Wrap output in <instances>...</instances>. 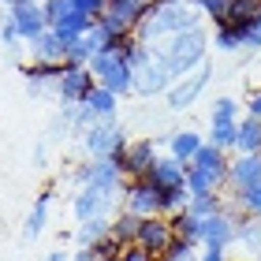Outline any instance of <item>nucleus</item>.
I'll list each match as a JSON object with an SVG mask.
<instances>
[{"label": "nucleus", "mask_w": 261, "mask_h": 261, "mask_svg": "<svg viewBox=\"0 0 261 261\" xmlns=\"http://www.w3.org/2000/svg\"><path fill=\"white\" fill-rule=\"evenodd\" d=\"M246 116H250V120H261V86L246 97Z\"/></svg>", "instance_id": "42"}, {"label": "nucleus", "mask_w": 261, "mask_h": 261, "mask_svg": "<svg viewBox=\"0 0 261 261\" xmlns=\"http://www.w3.org/2000/svg\"><path fill=\"white\" fill-rule=\"evenodd\" d=\"M90 27H93V15H86V11H82V8L75 4V8H71V11H67V15H64L60 22H56L53 30H56V34H60V38L71 45V41H79Z\"/></svg>", "instance_id": "20"}, {"label": "nucleus", "mask_w": 261, "mask_h": 261, "mask_svg": "<svg viewBox=\"0 0 261 261\" xmlns=\"http://www.w3.org/2000/svg\"><path fill=\"white\" fill-rule=\"evenodd\" d=\"M261 19V0H231L228 22H257Z\"/></svg>", "instance_id": "28"}, {"label": "nucleus", "mask_w": 261, "mask_h": 261, "mask_svg": "<svg viewBox=\"0 0 261 261\" xmlns=\"http://www.w3.org/2000/svg\"><path fill=\"white\" fill-rule=\"evenodd\" d=\"M49 201H53V191H41L38 201H34L30 217H27V224H22V239H27V243H34V239L45 231V220H49Z\"/></svg>", "instance_id": "21"}, {"label": "nucleus", "mask_w": 261, "mask_h": 261, "mask_svg": "<svg viewBox=\"0 0 261 261\" xmlns=\"http://www.w3.org/2000/svg\"><path fill=\"white\" fill-rule=\"evenodd\" d=\"M228 168H231V157L224 149H217L213 142H205L194 161H191V172H187V191L191 198L198 194H220L228 187Z\"/></svg>", "instance_id": "3"}, {"label": "nucleus", "mask_w": 261, "mask_h": 261, "mask_svg": "<svg viewBox=\"0 0 261 261\" xmlns=\"http://www.w3.org/2000/svg\"><path fill=\"white\" fill-rule=\"evenodd\" d=\"M201 146H205V138H201L198 130H191V127L172 130V135H168V153H172L175 161H187V164H191V161H194V153H198Z\"/></svg>", "instance_id": "19"}, {"label": "nucleus", "mask_w": 261, "mask_h": 261, "mask_svg": "<svg viewBox=\"0 0 261 261\" xmlns=\"http://www.w3.org/2000/svg\"><path fill=\"white\" fill-rule=\"evenodd\" d=\"M172 239H175L172 217H142L135 246H142V250H149L153 257H161V254H164V250L172 246Z\"/></svg>", "instance_id": "9"}, {"label": "nucleus", "mask_w": 261, "mask_h": 261, "mask_svg": "<svg viewBox=\"0 0 261 261\" xmlns=\"http://www.w3.org/2000/svg\"><path fill=\"white\" fill-rule=\"evenodd\" d=\"M257 183H261V153H239V157L231 161V168H228L231 194L250 191V187H257Z\"/></svg>", "instance_id": "13"}, {"label": "nucleus", "mask_w": 261, "mask_h": 261, "mask_svg": "<svg viewBox=\"0 0 261 261\" xmlns=\"http://www.w3.org/2000/svg\"><path fill=\"white\" fill-rule=\"evenodd\" d=\"M116 261H157V257H153L149 250H142V246H123V254Z\"/></svg>", "instance_id": "40"}, {"label": "nucleus", "mask_w": 261, "mask_h": 261, "mask_svg": "<svg viewBox=\"0 0 261 261\" xmlns=\"http://www.w3.org/2000/svg\"><path fill=\"white\" fill-rule=\"evenodd\" d=\"M82 116H86V123H93V120H116V109H120V97L109 90V86H93L86 97H82Z\"/></svg>", "instance_id": "15"}, {"label": "nucleus", "mask_w": 261, "mask_h": 261, "mask_svg": "<svg viewBox=\"0 0 261 261\" xmlns=\"http://www.w3.org/2000/svg\"><path fill=\"white\" fill-rule=\"evenodd\" d=\"M205 86H209V67H198V71H191L187 79H179L175 86L168 90V109L172 112H183V109H191V105L205 93Z\"/></svg>", "instance_id": "11"}, {"label": "nucleus", "mask_w": 261, "mask_h": 261, "mask_svg": "<svg viewBox=\"0 0 261 261\" xmlns=\"http://www.w3.org/2000/svg\"><path fill=\"white\" fill-rule=\"evenodd\" d=\"M217 120L239 123V101H235V97H217V101H213V112H209V123H217Z\"/></svg>", "instance_id": "32"}, {"label": "nucleus", "mask_w": 261, "mask_h": 261, "mask_svg": "<svg viewBox=\"0 0 261 261\" xmlns=\"http://www.w3.org/2000/svg\"><path fill=\"white\" fill-rule=\"evenodd\" d=\"M123 209L135 217H164V191L149 179H130L123 187Z\"/></svg>", "instance_id": "7"}, {"label": "nucleus", "mask_w": 261, "mask_h": 261, "mask_svg": "<svg viewBox=\"0 0 261 261\" xmlns=\"http://www.w3.org/2000/svg\"><path fill=\"white\" fill-rule=\"evenodd\" d=\"M209 41H213V49H220V53H235V49H243V45H239V30H235L231 22H217Z\"/></svg>", "instance_id": "26"}, {"label": "nucleus", "mask_w": 261, "mask_h": 261, "mask_svg": "<svg viewBox=\"0 0 261 261\" xmlns=\"http://www.w3.org/2000/svg\"><path fill=\"white\" fill-rule=\"evenodd\" d=\"M194 246H198V243H191V239H179V235H175V239H172V246H168V250H164L157 261H194Z\"/></svg>", "instance_id": "34"}, {"label": "nucleus", "mask_w": 261, "mask_h": 261, "mask_svg": "<svg viewBox=\"0 0 261 261\" xmlns=\"http://www.w3.org/2000/svg\"><path fill=\"white\" fill-rule=\"evenodd\" d=\"M112 201L116 198H109L105 191H97V187H79L71 209H75V220H93V217H109Z\"/></svg>", "instance_id": "16"}, {"label": "nucleus", "mask_w": 261, "mask_h": 261, "mask_svg": "<svg viewBox=\"0 0 261 261\" xmlns=\"http://www.w3.org/2000/svg\"><path fill=\"white\" fill-rule=\"evenodd\" d=\"M235 205H239L246 217H261V183L250 187V191H239L235 194Z\"/></svg>", "instance_id": "35"}, {"label": "nucleus", "mask_w": 261, "mask_h": 261, "mask_svg": "<svg viewBox=\"0 0 261 261\" xmlns=\"http://www.w3.org/2000/svg\"><path fill=\"white\" fill-rule=\"evenodd\" d=\"M228 201H224L220 194H198L191 198V205H187V213H194V217H213V213H220Z\"/></svg>", "instance_id": "30"}, {"label": "nucleus", "mask_w": 261, "mask_h": 261, "mask_svg": "<svg viewBox=\"0 0 261 261\" xmlns=\"http://www.w3.org/2000/svg\"><path fill=\"white\" fill-rule=\"evenodd\" d=\"M109 231V217H93V220H79V246H93L101 235Z\"/></svg>", "instance_id": "27"}, {"label": "nucleus", "mask_w": 261, "mask_h": 261, "mask_svg": "<svg viewBox=\"0 0 261 261\" xmlns=\"http://www.w3.org/2000/svg\"><path fill=\"white\" fill-rule=\"evenodd\" d=\"M194 27H201V11L191 0L187 4H157V0H149V19L138 27L135 38L146 45H161V41H168L183 30H194Z\"/></svg>", "instance_id": "1"}, {"label": "nucleus", "mask_w": 261, "mask_h": 261, "mask_svg": "<svg viewBox=\"0 0 261 261\" xmlns=\"http://www.w3.org/2000/svg\"><path fill=\"white\" fill-rule=\"evenodd\" d=\"M149 49L164 60V67L172 71V79H187L191 71L201 67V60H205L209 34H205V27H194V30H183V34H175V38L161 41V45H149Z\"/></svg>", "instance_id": "2"}, {"label": "nucleus", "mask_w": 261, "mask_h": 261, "mask_svg": "<svg viewBox=\"0 0 261 261\" xmlns=\"http://www.w3.org/2000/svg\"><path fill=\"white\" fill-rule=\"evenodd\" d=\"M157 146H153L149 138H138V142H127V149H123V175L127 179H146L149 168L157 164Z\"/></svg>", "instance_id": "12"}, {"label": "nucleus", "mask_w": 261, "mask_h": 261, "mask_svg": "<svg viewBox=\"0 0 261 261\" xmlns=\"http://www.w3.org/2000/svg\"><path fill=\"white\" fill-rule=\"evenodd\" d=\"M97 86V79H93V71L90 67H82V64H64L60 71V79H56V101L64 105V109H75V105H82V97Z\"/></svg>", "instance_id": "6"}, {"label": "nucleus", "mask_w": 261, "mask_h": 261, "mask_svg": "<svg viewBox=\"0 0 261 261\" xmlns=\"http://www.w3.org/2000/svg\"><path fill=\"white\" fill-rule=\"evenodd\" d=\"M191 4H194V8H198L205 19H213V27H217V22H228L231 0H191Z\"/></svg>", "instance_id": "29"}, {"label": "nucleus", "mask_w": 261, "mask_h": 261, "mask_svg": "<svg viewBox=\"0 0 261 261\" xmlns=\"http://www.w3.org/2000/svg\"><path fill=\"white\" fill-rule=\"evenodd\" d=\"M231 27L239 30V45L243 49H250V53L261 49V19L257 22H231Z\"/></svg>", "instance_id": "31"}, {"label": "nucleus", "mask_w": 261, "mask_h": 261, "mask_svg": "<svg viewBox=\"0 0 261 261\" xmlns=\"http://www.w3.org/2000/svg\"><path fill=\"white\" fill-rule=\"evenodd\" d=\"M93 254H97V261H116V257L123 254V243H120V239H112V235L105 231L101 239L93 243Z\"/></svg>", "instance_id": "36"}, {"label": "nucleus", "mask_w": 261, "mask_h": 261, "mask_svg": "<svg viewBox=\"0 0 261 261\" xmlns=\"http://www.w3.org/2000/svg\"><path fill=\"white\" fill-rule=\"evenodd\" d=\"M172 71L164 67V60L157 53L149 56L142 67H135V93L138 97H153V93H164V90H172Z\"/></svg>", "instance_id": "10"}, {"label": "nucleus", "mask_w": 261, "mask_h": 261, "mask_svg": "<svg viewBox=\"0 0 261 261\" xmlns=\"http://www.w3.org/2000/svg\"><path fill=\"white\" fill-rule=\"evenodd\" d=\"M4 8H15V4H38V0H0Z\"/></svg>", "instance_id": "46"}, {"label": "nucleus", "mask_w": 261, "mask_h": 261, "mask_svg": "<svg viewBox=\"0 0 261 261\" xmlns=\"http://www.w3.org/2000/svg\"><path fill=\"white\" fill-rule=\"evenodd\" d=\"M41 8H45V22H49V30H53L56 22L75 8V0H41Z\"/></svg>", "instance_id": "38"}, {"label": "nucleus", "mask_w": 261, "mask_h": 261, "mask_svg": "<svg viewBox=\"0 0 261 261\" xmlns=\"http://www.w3.org/2000/svg\"><path fill=\"white\" fill-rule=\"evenodd\" d=\"M138 224H142V217H135V213H120V217H112L109 220V235L112 239H120L123 246H135V239H138Z\"/></svg>", "instance_id": "22"}, {"label": "nucleus", "mask_w": 261, "mask_h": 261, "mask_svg": "<svg viewBox=\"0 0 261 261\" xmlns=\"http://www.w3.org/2000/svg\"><path fill=\"white\" fill-rule=\"evenodd\" d=\"M45 261H71V254H67V250H53V254L45 257Z\"/></svg>", "instance_id": "45"}, {"label": "nucleus", "mask_w": 261, "mask_h": 261, "mask_svg": "<svg viewBox=\"0 0 261 261\" xmlns=\"http://www.w3.org/2000/svg\"><path fill=\"white\" fill-rule=\"evenodd\" d=\"M201 261H228V257H224L220 246H205V250H201Z\"/></svg>", "instance_id": "44"}, {"label": "nucleus", "mask_w": 261, "mask_h": 261, "mask_svg": "<svg viewBox=\"0 0 261 261\" xmlns=\"http://www.w3.org/2000/svg\"><path fill=\"white\" fill-rule=\"evenodd\" d=\"M235 135H239V123H231V120H217V123H209V142L217 149H235Z\"/></svg>", "instance_id": "24"}, {"label": "nucleus", "mask_w": 261, "mask_h": 261, "mask_svg": "<svg viewBox=\"0 0 261 261\" xmlns=\"http://www.w3.org/2000/svg\"><path fill=\"white\" fill-rule=\"evenodd\" d=\"M30 45V60H41V64H67V41L60 38L56 30H45L41 38L27 41Z\"/></svg>", "instance_id": "18"}, {"label": "nucleus", "mask_w": 261, "mask_h": 261, "mask_svg": "<svg viewBox=\"0 0 261 261\" xmlns=\"http://www.w3.org/2000/svg\"><path fill=\"white\" fill-rule=\"evenodd\" d=\"M239 243L250 246L254 254H261V220H243L239 224Z\"/></svg>", "instance_id": "37"}, {"label": "nucleus", "mask_w": 261, "mask_h": 261, "mask_svg": "<svg viewBox=\"0 0 261 261\" xmlns=\"http://www.w3.org/2000/svg\"><path fill=\"white\" fill-rule=\"evenodd\" d=\"M82 149H86L93 161L116 157V153L127 149V135L116 120H93V123L82 127Z\"/></svg>", "instance_id": "4"}, {"label": "nucleus", "mask_w": 261, "mask_h": 261, "mask_svg": "<svg viewBox=\"0 0 261 261\" xmlns=\"http://www.w3.org/2000/svg\"><path fill=\"white\" fill-rule=\"evenodd\" d=\"M187 172H191V164H187V161H175L172 153H168V157H157V164L149 168L146 179L157 183L161 191H172V187H187Z\"/></svg>", "instance_id": "17"}, {"label": "nucleus", "mask_w": 261, "mask_h": 261, "mask_svg": "<svg viewBox=\"0 0 261 261\" xmlns=\"http://www.w3.org/2000/svg\"><path fill=\"white\" fill-rule=\"evenodd\" d=\"M235 153H261V120H239V135H235Z\"/></svg>", "instance_id": "23"}, {"label": "nucleus", "mask_w": 261, "mask_h": 261, "mask_svg": "<svg viewBox=\"0 0 261 261\" xmlns=\"http://www.w3.org/2000/svg\"><path fill=\"white\" fill-rule=\"evenodd\" d=\"M8 15H11V22L19 27V38H22V41H34V38H41V34L49 30L41 0H38V4H15V8H8Z\"/></svg>", "instance_id": "14"}, {"label": "nucleus", "mask_w": 261, "mask_h": 261, "mask_svg": "<svg viewBox=\"0 0 261 261\" xmlns=\"http://www.w3.org/2000/svg\"><path fill=\"white\" fill-rule=\"evenodd\" d=\"M71 261H97V254H93V246H79V250L71 254Z\"/></svg>", "instance_id": "43"}, {"label": "nucleus", "mask_w": 261, "mask_h": 261, "mask_svg": "<svg viewBox=\"0 0 261 261\" xmlns=\"http://www.w3.org/2000/svg\"><path fill=\"white\" fill-rule=\"evenodd\" d=\"M75 4L86 11V15H93V19H101V11L109 8V0H75Z\"/></svg>", "instance_id": "41"}, {"label": "nucleus", "mask_w": 261, "mask_h": 261, "mask_svg": "<svg viewBox=\"0 0 261 261\" xmlns=\"http://www.w3.org/2000/svg\"><path fill=\"white\" fill-rule=\"evenodd\" d=\"M172 228L179 239H191V243H201V217H194V213H175L172 217Z\"/></svg>", "instance_id": "25"}, {"label": "nucleus", "mask_w": 261, "mask_h": 261, "mask_svg": "<svg viewBox=\"0 0 261 261\" xmlns=\"http://www.w3.org/2000/svg\"><path fill=\"white\" fill-rule=\"evenodd\" d=\"M187 205H191V191H187V187L164 191V217H175V213H183Z\"/></svg>", "instance_id": "33"}, {"label": "nucleus", "mask_w": 261, "mask_h": 261, "mask_svg": "<svg viewBox=\"0 0 261 261\" xmlns=\"http://www.w3.org/2000/svg\"><path fill=\"white\" fill-rule=\"evenodd\" d=\"M239 239V217L224 205L220 213H213V217H201V246H220V250H228V246Z\"/></svg>", "instance_id": "8"}, {"label": "nucleus", "mask_w": 261, "mask_h": 261, "mask_svg": "<svg viewBox=\"0 0 261 261\" xmlns=\"http://www.w3.org/2000/svg\"><path fill=\"white\" fill-rule=\"evenodd\" d=\"M149 19V0H109L101 11V22L112 30V38H130Z\"/></svg>", "instance_id": "5"}, {"label": "nucleus", "mask_w": 261, "mask_h": 261, "mask_svg": "<svg viewBox=\"0 0 261 261\" xmlns=\"http://www.w3.org/2000/svg\"><path fill=\"white\" fill-rule=\"evenodd\" d=\"M0 41H4V49H15V45L22 41V38H19V27L11 22V15H8V11L0 15Z\"/></svg>", "instance_id": "39"}]
</instances>
